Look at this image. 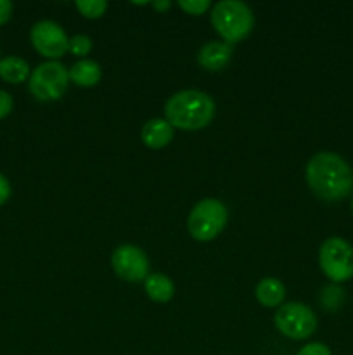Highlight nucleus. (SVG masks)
<instances>
[{"label":"nucleus","instance_id":"393cba45","mask_svg":"<svg viewBox=\"0 0 353 355\" xmlns=\"http://www.w3.org/2000/svg\"><path fill=\"white\" fill-rule=\"evenodd\" d=\"M352 210H353V200H352Z\"/></svg>","mask_w":353,"mask_h":355},{"label":"nucleus","instance_id":"ddd939ff","mask_svg":"<svg viewBox=\"0 0 353 355\" xmlns=\"http://www.w3.org/2000/svg\"><path fill=\"white\" fill-rule=\"evenodd\" d=\"M256 300L263 305V307H277L284 302L286 297V286L280 283L275 277H265L256 284Z\"/></svg>","mask_w":353,"mask_h":355},{"label":"nucleus","instance_id":"7ed1b4c3","mask_svg":"<svg viewBox=\"0 0 353 355\" xmlns=\"http://www.w3.org/2000/svg\"><path fill=\"white\" fill-rule=\"evenodd\" d=\"M211 24L227 44H237L251 33L255 14L241 0H221L211 9Z\"/></svg>","mask_w":353,"mask_h":355},{"label":"nucleus","instance_id":"f03ea898","mask_svg":"<svg viewBox=\"0 0 353 355\" xmlns=\"http://www.w3.org/2000/svg\"><path fill=\"white\" fill-rule=\"evenodd\" d=\"M165 114L173 128L201 130L213 120L215 101L201 90H180L166 101Z\"/></svg>","mask_w":353,"mask_h":355},{"label":"nucleus","instance_id":"2eb2a0df","mask_svg":"<svg viewBox=\"0 0 353 355\" xmlns=\"http://www.w3.org/2000/svg\"><path fill=\"white\" fill-rule=\"evenodd\" d=\"M30 66L24 59L17 55H7L0 59V78L9 83H23L24 80L30 78Z\"/></svg>","mask_w":353,"mask_h":355},{"label":"nucleus","instance_id":"aec40b11","mask_svg":"<svg viewBox=\"0 0 353 355\" xmlns=\"http://www.w3.org/2000/svg\"><path fill=\"white\" fill-rule=\"evenodd\" d=\"M296 355H332V354L331 350H329V347H325L324 343L315 342V343H308V345H305Z\"/></svg>","mask_w":353,"mask_h":355},{"label":"nucleus","instance_id":"9d476101","mask_svg":"<svg viewBox=\"0 0 353 355\" xmlns=\"http://www.w3.org/2000/svg\"><path fill=\"white\" fill-rule=\"evenodd\" d=\"M232 59V45L227 42H208L199 49L197 61L208 71H220Z\"/></svg>","mask_w":353,"mask_h":355},{"label":"nucleus","instance_id":"6ab92c4d","mask_svg":"<svg viewBox=\"0 0 353 355\" xmlns=\"http://www.w3.org/2000/svg\"><path fill=\"white\" fill-rule=\"evenodd\" d=\"M179 6L182 7L187 14L199 16V14H203L204 10L211 6V2L210 0H180Z\"/></svg>","mask_w":353,"mask_h":355},{"label":"nucleus","instance_id":"39448f33","mask_svg":"<svg viewBox=\"0 0 353 355\" xmlns=\"http://www.w3.org/2000/svg\"><path fill=\"white\" fill-rule=\"evenodd\" d=\"M28 85L38 101H57L68 90L69 73L59 61L42 62L31 71Z\"/></svg>","mask_w":353,"mask_h":355},{"label":"nucleus","instance_id":"5701e85b","mask_svg":"<svg viewBox=\"0 0 353 355\" xmlns=\"http://www.w3.org/2000/svg\"><path fill=\"white\" fill-rule=\"evenodd\" d=\"M9 198H10V184L9 180L0 173V205L6 203Z\"/></svg>","mask_w":353,"mask_h":355},{"label":"nucleus","instance_id":"423d86ee","mask_svg":"<svg viewBox=\"0 0 353 355\" xmlns=\"http://www.w3.org/2000/svg\"><path fill=\"white\" fill-rule=\"evenodd\" d=\"M318 262L325 276L334 283H343L353 277V246L346 239L329 238L322 243Z\"/></svg>","mask_w":353,"mask_h":355},{"label":"nucleus","instance_id":"0eeeda50","mask_svg":"<svg viewBox=\"0 0 353 355\" xmlns=\"http://www.w3.org/2000/svg\"><path fill=\"white\" fill-rule=\"evenodd\" d=\"M275 326L291 340H305L317 328V318L310 307L298 302L282 305L275 314Z\"/></svg>","mask_w":353,"mask_h":355},{"label":"nucleus","instance_id":"a211bd4d","mask_svg":"<svg viewBox=\"0 0 353 355\" xmlns=\"http://www.w3.org/2000/svg\"><path fill=\"white\" fill-rule=\"evenodd\" d=\"M343 298H345V295H343L341 288L327 286L324 288V293H322V304H324L325 309L334 311V309H338L343 304Z\"/></svg>","mask_w":353,"mask_h":355},{"label":"nucleus","instance_id":"f3484780","mask_svg":"<svg viewBox=\"0 0 353 355\" xmlns=\"http://www.w3.org/2000/svg\"><path fill=\"white\" fill-rule=\"evenodd\" d=\"M68 51L75 55H87L92 51V38L89 35H75L73 38H69Z\"/></svg>","mask_w":353,"mask_h":355},{"label":"nucleus","instance_id":"f8f14e48","mask_svg":"<svg viewBox=\"0 0 353 355\" xmlns=\"http://www.w3.org/2000/svg\"><path fill=\"white\" fill-rule=\"evenodd\" d=\"M69 80L76 83L78 87H93L99 83L100 76H102V69H100L99 62L92 61V59H80L78 62L68 69Z\"/></svg>","mask_w":353,"mask_h":355},{"label":"nucleus","instance_id":"412c9836","mask_svg":"<svg viewBox=\"0 0 353 355\" xmlns=\"http://www.w3.org/2000/svg\"><path fill=\"white\" fill-rule=\"evenodd\" d=\"M12 107L14 101L10 94L6 92V90H0V118H6L12 111Z\"/></svg>","mask_w":353,"mask_h":355},{"label":"nucleus","instance_id":"6e6552de","mask_svg":"<svg viewBox=\"0 0 353 355\" xmlns=\"http://www.w3.org/2000/svg\"><path fill=\"white\" fill-rule=\"evenodd\" d=\"M30 38L35 51L44 55V58L52 59V61L62 58L66 54V51H68V35L62 30L61 24L54 23L51 19L35 23L30 31Z\"/></svg>","mask_w":353,"mask_h":355},{"label":"nucleus","instance_id":"f257e3e1","mask_svg":"<svg viewBox=\"0 0 353 355\" xmlns=\"http://www.w3.org/2000/svg\"><path fill=\"white\" fill-rule=\"evenodd\" d=\"M307 182L320 200L339 201L353 189V172L345 158L331 151L311 156L307 165Z\"/></svg>","mask_w":353,"mask_h":355},{"label":"nucleus","instance_id":"4be33fe9","mask_svg":"<svg viewBox=\"0 0 353 355\" xmlns=\"http://www.w3.org/2000/svg\"><path fill=\"white\" fill-rule=\"evenodd\" d=\"M12 16V2L9 0H0V26L6 24Z\"/></svg>","mask_w":353,"mask_h":355},{"label":"nucleus","instance_id":"1a4fd4ad","mask_svg":"<svg viewBox=\"0 0 353 355\" xmlns=\"http://www.w3.org/2000/svg\"><path fill=\"white\" fill-rule=\"evenodd\" d=\"M113 269L118 277L128 281V283H141L149 276V259L135 245H121L113 252Z\"/></svg>","mask_w":353,"mask_h":355},{"label":"nucleus","instance_id":"4468645a","mask_svg":"<svg viewBox=\"0 0 353 355\" xmlns=\"http://www.w3.org/2000/svg\"><path fill=\"white\" fill-rule=\"evenodd\" d=\"M144 288L145 295L159 304H166L175 295V284L165 274H149L147 279L144 281Z\"/></svg>","mask_w":353,"mask_h":355},{"label":"nucleus","instance_id":"20e7f679","mask_svg":"<svg viewBox=\"0 0 353 355\" xmlns=\"http://www.w3.org/2000/svg\"><path fill=\"white\" fill-rule=\"evenodd\" d=\"M228 211L221 201L203 200L192 208L187 218V229L197 241H211L217 238L227 225Z\"/></svg>","mask_w":353,"mask_h":355},{"label":"nucleus","instance_id":"b1692460","mask_svg":"<svg viewBox=\"0 0 353 355\" xmlns=\"http://www.w3.org/2000/svg\"><path fill=\"white\" fill-rule=\"evenodd\" d=\"M152 6H154L158 10H166L170 6H172V2H170V0H163V2H152Z\"/></svg>","mask_w":353,"mask_h":355},{"label":"nucleus","instance_id":"dca6fc26","mask_svg":"<svg viewBox=\"0 0 353 355\" xmlns=\"http://www.w3.org/2000/svg\"><path fill=\"white\" fill-rule=\"evenodd\" d=\"M76 9L89 19H97L107 9L106 0H76Z\"/></svg>","mask_w":353,"mask_h":355},{"label":"nucleus","instance_id":"9b49d317","mask_svg":"<svg viewBox=\"0 0 353 355\" xmlns=\"http://www.w3.org/2000/svg\"><path fill=\"white\" fill-rule=\"evenodd\" d=\"M173 139V127L163 118H152L142 127V142L151 149H161Z\"/></svg>","mask_w":353,"mask_h":355}]
</instances>
